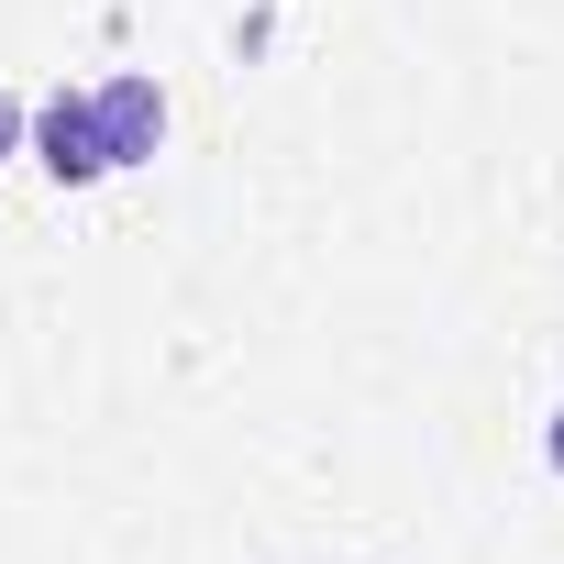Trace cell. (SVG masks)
Instances as JSON below:
<instances>
[{"label":"cell","mask_w":564,"mask_h":564,"mask_svg":"<svg viewBox=\"0 0 564 564\" xmlns=\"http://www.w3.org/2000/svg\"><path fill=\"white\" fill-rule=\"evenodd\" d=\"M23 144H34V166H45L56 188H100V177H111V155H100V122H89V89H56V100H34V111H23Z\"/></svg>","instance_id":"cell-1"},{"label":"cell","mask_w":564,"mask_h":564,"mask_svg":"<svg viewBox=\"0 0 564 564\" xmlns=\"http://www.w3.org/2000/svg\"><path fill=\"white\" fill-rule=\"evenodd\" d=\"M89 122H100V155H111V166H144V155L166 144V89H155L144 67H122V78L89 89Z\"/></svg>","instance_id":"cell-2"},{"label":"cell","mask_w":564,"mask_h":564,"mask_svg":"<svg viewBox=\"0 0 564 564\" xmlns=\"http://www.w3.org/2000/svg\"><path fill=\"white\" fill-rule=\"evenodd\" d=\"M12 155H23V100L0 89V166H12Z\"/></svg>","instance_id":"cell-3"},{"label":"cell","mask_w":564,"mask_h":564,"mask_svg":"<svg viewBox=\"0 0 564 564\" xmlns=\"http://www.w3.org/2000/svg\"><path fill=\"white\" fill-rule=\"evenodd\" d=\"M542 465H553V476H564V410H553V421H542Z\"/></svg>","instance_id":"cell-4"}]
</instances>
